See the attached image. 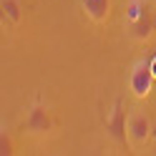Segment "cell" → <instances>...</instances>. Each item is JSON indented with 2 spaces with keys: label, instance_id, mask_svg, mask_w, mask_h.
Wrapping results in <instances>:
<instances>
[{
  "label": "cell",
  "instance_id": "obj_1",
  "mask_svg": "<svg viewBox=\"0 0 156 156\" xmlns=\"http://www.w3.org/2000/svg\"><path fill=\"white\" fill-rule=\"evenodd\" d=\"M154 81H156V76H154V68H151V61H146V58H141V61H136L131 66V71H129V91L133 98H149L151 91H154Z\"/></svg>",
  "mask_w": 156,
  "mask_h": 156
},
{
  "label": "cell",
  "instance_id": "obj_2",
  "mask_svg": "<svg viewBox=\"0 0 156 156\" xmlns=\"http://www.w3.org/2000/svg\"><path fill=\"white\" fill-rule=\"evenodd\" d=\"M53 113L45 108L43 103H33L30 108H28L25 113V121H23V131L25 133H30V136H45V133H51L53 131Z\"/></svg>",
  "mask_w": 156,
  "mask_h": 156
},
{
  "label": "cell",
  "instance_id": "obj_3",
  "mask_svg": "<svg viewBox=\"0 0 156 156\" xmlns=\"http://www.w3.org/2000/svg\"><path fill=\"white\" fill-rule=\"evenodd\" d=\"M106 133H108V139L116 146H126V141H129V119H126V111H123L121 101L113 103L108 119H106Z\"/></svg>",
  "mask_w": 156,
  "mask_h": 156
},
{
  "label": "cell",
  "instance_id": "obj_4",
  "mask_svg": "<svg viewBox=\"0 0 156 156\" xmlns=\"http://www.w3.org/2000/svg\"><path fill=\"white\" fill-rule=\"evenodd\" d=\"M129 35H131V41H136V43H146V41H151V38L156 35V28H154V5H146L144 3L139 18L129 23Z\"/></svg>",
  "mask_w": 156,
  "mask_h": 156
},
{
  "label": "cell",
  "instance_id": "obj_5",
  "mask_svg": "<svg viewBox=\"0 0 156 156\" xmlns=\"http://www.w3.org/2000/svg\"><path fill=\"white\" fill-rule=\"evenodd\" d=\"M151 131H154V123L149 119V113L136 111V113L129 116V141L133 146H144L151 139Z\"/></svg>",
  "mask_w": 156,
  "mask_h": 156
},
{
  "label": "cell",
  "instance_id": "obj_6",
  "mask_svg": "<svg viewBox=\"0 0 156 156\" xmlns=\"http://www.w3.org/2000/svg\"><path fill=\"white\" fill-rule=\"evenodd\" d=\"M81 8L93 23H106L111 15V0H81Z\"/></svg>",
  "mask_w": 156,
  "mask_h": 156
},
{
  "label": "cell",
  "instance_id": "obj_7",
  "mask_svg": "<svg viewBox=\"0 0 156 156\" xmlns=\"http://www.w3.org/2000/svg\"><path fill=\"white\" fill-rule=\"evenodd\" d=\"M0 10H3V20L10 25H20L23 20V5L20 0H0Z\"/></svg>",
  "mask_w": 156,
  "mask_h": 156
},
{
  "label": "cell",
  "instance_id": "obj_8",
  "mask_svg": "<svg viewBox=\"0 0 156 156\" xmlns=\"http://www.w3.org/2000/svg\"><path fill=\"white\" fill-rule=\"evenodd\" d=\"M15 149H13V139H10V133H8V131H3V133H0V154H3V156H10Z\"/></svg>",
  "mask_w": 156,
  "mask_h": 156
},
{
  "label": "cell",
  "instance_id": "obj_9",
  "mask_svg": "<svg viewBox=\"0 0 156 156\" xmlns=\"http://www.w3.org/2000/svg\"><path fill=\"white\" fill-rule=\"evenodd\" d=\"M154 28H156V3H154Z\"/></svg>",
  "mask_w": 156,
  "mask_h": 156
}]
</instances>
